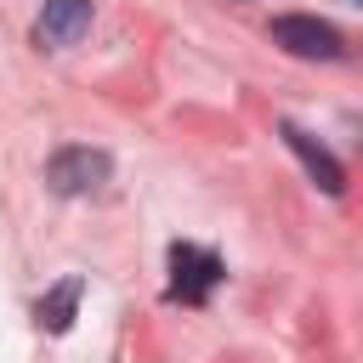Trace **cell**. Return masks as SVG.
<instances>
[{
    "label": "cell",
    "mask_w": 363,
    "mask_h": 363,
    "mask_svg": "<svg viewBox=\"0 0 363 363\" xmlns=\"http://www.w3.org/2000/svg\"><path fill=\"white\" fill-rule=\"evenodd\" d=\"M45 182H51V193H62V199L96 193V187L108 182V153H96V147H62V153H51Z\"/></svg>",
    "instance_id": "cell-1"
},
{
    "label": "cell",
    "mask_w": 363,
    "mask_h": 363,
    "mask_svg": "<svg viewBox=\"0 0 363 363\" xmlns=\"http://www.w3.org/2000/svg\"><path fill=\"white\" fill-rule=\"evenodd\" d=\"M216 278H221V261H216L210 250H199V244H170V295H176V301H187V306L210 301Z\"/></svg>",
    "instance_id": "cell-2"
},
{
    "label": "cell",
    "mask_w": 363,
    "mask_h": 363,
    "mask_svg": "<svg viewBox=\"0 0 363 363\" xmlns=\"http://www.w3.org/2000/svg\"><path fill=\"white\" fill-rule=\"evenodd\" d=\"M272 45H284L289 57H318V62L340 57V34L329 23H318V17H278L272 23Z\"/></svg>",
    "instance_id": "cell-3"
},
{
    "label": "cell",
    "mask_w": 363,
    "mask_h": 363,
    "mask_svg": "<svg viewBox=\"0 0 363 363\" xmlns=\"http://www.w3.org/2000/svg\"><path fill=\"white\" fill-rule=\"evenodd\" d=\"M85 28H91V0H45L40 6V23H34V40L51 45V51H62Z\"/></svg>",
    "instance_id": "cell-4"
},
{
    "label": "cell",
    "mask_w": 363,
    "mask_h": 363,
    "mask_svg": "<svg viewBox=\"0 0 363 363\" xmlns=\"http://www.w3.org/2000/svg\"><path fill=\"white\" fill-rule=\"evenodd\" d=\"M278 130H284V142H289V147H295V153L306 159L312 182H318L323 193H340V164H335V159H329V153H323V147H318V142H312V136H306L301 125H278Z\"/></svg>",
    "instance_id": "cell-5"
},
{
    "label": "cell",
    "mask_w": 363,
    "mask_h": 363,
    "mask_svg": "<svg viewBox=\"0 0 363 363\" xmlns=\"http://www.w3.org/2000/svg\"><path fill=\"white\" fill-rule=\"evenodd\" d=\"M74 306H79V278H62L51 295H40V329H51V335H62L68 323H74Z\"/></svg>",
    "instance_id": "cell-6"
},
{
    "label": "cell",
    "mask_w": 363,
    "mask_h": 363,
    "mask_svg": "<svg viewBox=\"0 0 363 363\" xmlns=\"http://www.w3.org/2000/svg\"><path fill=\"white\" fill-rule=\"evenodd\" d=\"M357 6H363V0H357Z\"/></svg>",
    "instance_id": "cell-7"
}]
</instances>
